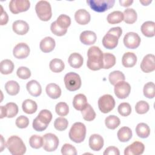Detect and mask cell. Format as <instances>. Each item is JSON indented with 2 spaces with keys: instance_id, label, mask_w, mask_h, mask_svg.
Wrapping results in <instances>:
<instances>
[{
  "instance_id": "obj_48",
  "label": "cell",
  "mask_w": 155,
  "mask_h": 155,
  "mask_svg": "<svg viewBox=\"0 0 155 155\" xmlns=\"http://www.w3.org/2000/svg\"><path fill=\"white\" fill-rule=\"evenodd\" d=\"M50 30L54 35L58 36L65 35L67 31V29H64L59 27L56 23V21H54L51 24Z\"/></svg>"
},
{
  "instance_id": "obj_35",
  "label": "cell",
  "mask_w": 155,
  "mask_h": 155,
  "mask_svg": "<svg viewBox=\"0 0 155 155\" xmlns=\"http://www.w3.org/2000/svg\"><path fill=\"white\" fill-rule=\"evenodd\" d=\"M14 64L10 59H4L1 62V73L2 74H8L13 72L14 70Z\"/></svg>"
},
{
  "instance_id": "obj_57",
  "label": "cell",
  "mask_w": 155,
  "mask_h": 155,
  "mask_svg": "<svg viewBox=\"0 0 155 155\" xmlns=\"http://www.w3.org/2000/svg\"><path fill=\"white\" fill-rule=\"evenodd\" d=\"M1 112H0V118L2 119L4 117H6V111H5V106H1L0 107Z\"/></svg>"
},
{
  "instance_id": "obj_29",
  "label": "cell",
  "mask_w": 155,
  "mask_h": 155,
  "mask_svg": "<svg viewBox=\"0 0 155 155\" xmlns=\"http://www.w3.org/2000/svg\"><path fill=\"white\" fill-rule=\"evenodd\" d=\"M124 22L128 24H134L137 18V15L135 10L133 8H127L124 10Z\"/></svg>"
},
{
  "instance_id": "obj_11",
  "label": "cell",
  "mask_w": 155,
  "mask_h": 155,
  "mask_svg": "<svg viewBox=\"0 0 155 155\" xmlns=\"http://www.w3.org/2000/svg\"><path fill=\"white\" fill-rule=\"evenodd\" d=\"M114 94L119 99L127 98L131 92V86L127 82L120 81L114 85Z\"/></svg>"
},
{
  "instance_id": "obj_42",
  "label": "cell",
  "mask_w": 155,
  "mask_h": 155,
  "mask_svg": "<svg viewBox=\"0 0 155 155\" xmlns=\"http://www.w3.org/2000/svg\"><path fill=\"white\" fill-rule=\"evenodd\" d=\"M56 21L58 26L64 29H67L71 24L70 18L65 14L60 15Z\"/></svg>"
},
{
  "instance_id": "obj_15",
  "label": "cell",
  "mask_w": 155,
  "mask_h": 155,
  "mask_svg": "<svg viewBox=\"0 0 155 155\" xmlns=\"http://www.w3.org/2000/svg\"><path fill=\"white\" fill-rule=\"evenodd\" d=\"M145 150V145L139 141H134L124 150L125 155H140Z\"/></svg>"
},
{
  "instance_id": "obj_53",
  "label": "cell",
  "mask_w": 155,
  "mask_h": 155,
  "mask_svg": "<svg viewBox=\"0 0 155 155\" xmlns=\"http://www.w3.org/2000/svg\"><path fill=\"white\" fill-rule=\"evenodd\" d=\"M103 154L104 155H119L120 152L117 147L114 146H110L105 150Z\"/></svg>"
},
{
  "instance_id": "obj_44",
  "label": "cell",
  "mask_w": 155,
  "mask_h": 155,
  "mask_svg": "<svg viewBox=\"0 0 155 155\" xmlns=\"http://www.w3.org/2000/svg\"><path fill=\"white\" fill-rule=\"evenodd\" d=\"M68 122L66 118L59 117L55 119L54 122V127L56 130L62 131H64L68 127Z\"/></svg>"
},
{
  "instance_id": "obj_20",
  "label": "cell",
  "mask_w": 155,
  "mask_h": 155,
  "mask_svg": "<svg viewBox=\"0 0 155 155\" xmlns=\"http://www.w3.org/2000/svg\"><path fill=\"white\" fill-rule=\"evenodd\" d=\"M56 45L55 41L50 36H47L42 39L39 44L41 50L44 53H50L52 51Z\"/></svg>"
},
{
  "instance_id": "obj_13",
  "label": "cell",
  "mask_w": 155,
  "mask_h": 155,
  "mask_svg": "<svg viewBox=\"0 0 155 155\" xmlns=\"http://www.w3.org/2000/svg\"><path fill=\"white\" fill-rule=\"evenodd\" d=\"M30 51V47L27 44L21 42L15 46L13 50V54L16 58L22 59L28 56Z\"/></svg>"
},
{
  "instance_id": "obj_7",
  "label": "cell",
  "mask_w": 155,
  "mask_h": 155,
  "mask_svg": "<svg viewBox=\"0 0 155 155\" xmlns=\"http://www.w3.org/2000/svg\"><path fill=\"white\" fill-rule=\"evenodd\" d=\"M87 4L94 12L102 13L113 8L114 0H87Z\"/></svg>"
},
{
  "instance_id": "obj_45",
  "label": "cell",
  "mask_w": 155,
  "mask_h": 155,
  "mask_svg": "<svg viewBox=\"0 0 155 155\" xmlns=\"http://www.w3.org/2000/svg\"><path fill=\"white\" fill-rule=\"evenodd\" d=\"M30 147L35 149H39L43 145V138L38 135H33L29 139Z\"/></svg>"
},
{
  "instance_id": "obj_32",
  "label": "cell",
  "mask_w": 155,
  "mask_h": 155,
  "mask_svg": "<svg viewBox=\"0 0 155 155\" xmlns=\"http://www.w3.org/2000/svg\"><path fill=\"white\" fill-rule=\"evenodd\" d=\"M107 20V22L110 24H119L124 20L123 13L118 10L114 11L108 15Z\"/></svg>"
},
{
  "instance_id": "obj_24",
  "label": "cell",
  "mask_w": 155,
  "mask_h": 155,
  "mask_svg": "<svg viewBox=\"0 0 155 155\" xmlns=\"http://www.w3.org/2000/svg\"><path fill=\"white\" fill-rule=\"evenodd\" d=\"M137 62V56L132 52H126L122 58V64L124 67L129 68L134 67Z\"/></svg>"
},
{
  "instance_id": "obj_1",
  "label": "cell",
  "mask_w": 155,
  "mask_h": 155,
  "mask_svg": "<svg viewBox=\"0 0 155 155\" xmlns=\"http://www.w3.org/2000/svg\"><path fill=\"white\" fill-rule=\"evenodd\" d=\"M103 54L100 48L97 46H92L89 48L87 51V67L93 71L102 68Z\"/></svg>"
},
{
  "instance_id": "obj_16",
  "label": "cell",
  "mask_w": 155,
  "mask_h": 155,
  "mask_svg": "<svg viewBox=\"0 0 155 155\" xmlns=\"http://www.w3.org/2000/svg\"><path fill=\"white\" fill-rule=\"evenodd\" d=\"M104 143L103 137L98 134H91L89 138V147L93 151L101 150L104 146Z\"/></svg>"
},
{
  "instance_id": "obj_43",
  "label": "cell",
  "mask_w": 155,
  "mask_h": 155,
  "mask_svg": "<svg viewBox=\"0 0 155 155\" xmlns=\"http://www.w3.org/2000/svg\"><path fill=\"white\" fill-rule=\"evenodd\" d=\"M55 111L60 116H65L69 112V107L67 103L64 102H58L55 107Z\"/></svg>"
},
{
  "instance_id": "obj_34",
  "label": "cell",
  "mask_w": 155,
  "mask_h": 155,
  "mask_svg": "<svg viewBox=\"0 0 155 155\" xmlns=\"http://www.w3.org/2000/svg\"><path fill=\"white\" fill-rule=\"evenodd\" d=\"M49 67L51 71L54 73H60L64 70L65 68V64L64 62L58 58H54L51 60L49 64Z\"/></svg>"
},
{
  "instance_id": "obj_23",
  "label": "cell",
  "mask_w": 155,
  "mask_h": 155,
  "mask_svg": "<svg viewBox=\"0 0 155 155\" xmlns=\"http://www.w3.org/2000/svg\"><path fill=\"white\" fill-rule=\"evenodd\" d=\"M47 94L51 99H56L61 95V89L58 85L54 83L48 84L45 88Z\"/></svg>"
},
{
  "instance_id": "obj_8",
  "label": "cell",
  "mask_w": 155,
  "mask_h": 155,
  "mask_svg": "<svg viewBox=\"0 0 155 155\" xmlns=\"http://www.w3.org/2000/svg\"><path fill=\"white\" fill-rule=\"evenodd\" d=\"M98 107L100 111L103 113L110 112L115 107V101L110 94H104L98 99Z\"/></svg>"
},
{
  "instance_id": "obj_36",
  "label": "cell",
  "mask_w": 155,
  "mask_h": 155,
  "mask_svg": "<svg viewBox=\"0 0 155 155\" xmlns=\"http://www.w3.org/2000/svg\"><path fill=\"white\" fill-rule=\"evenodd\" d=\"M120 124V119L115 115H110L105 119V124L106 127L111 130H114Z\"/></svg>"
},
{
  "instance_id": "obj_41",
  "label": "cell",
  "mask_w": 155,
  "mask_h": 155,
  "mask_svg": "<svg viewBox=\"0 0 155 155\" xmlns=\"http://www.w3.org/2000/svg\"><path fill=\"white\" fill-rule=\"evenodd\" d=\"M143 95L149 99H153L155 96V85L153 82H149L145 84L143 89Z\"/></svg>"
},
{
  "instance_id": "obj_17",
  "label": "cell",
  "mask_w": 155,
  "mask_h": 155,
  "mask_svg": "<svg viewBox=\"0 0 155 155\" xmlns=\"http://www.w3.org/2000/svg\"><path fill=\"white\" fill-rule=\"evenodd\" d=\"M13 31L17 35H24L28 33L29 30V25L24 21L17 20L12 24Z\"/></svg>"
},
{
  "instance_id": "obj_40",
  "label": "cell",
  "mask_w": 155,
  "mask_h": 155,
  "mask_svg": "<svg viewBox=\"0 0 155 155\" xmlns=\"http://www.w3.org/2000/svg\"><path fill=\"white\" fill-rule=\"evenodd\" d=\"M6 117L8 118H12L16 116L18 113V107L16 104L14 102H8L5 105Z\"/></svg>"
},
{
  "instance_id": "obj_27",
  "label": "cell",
  "mask_w": 155,
  "mask_h": 155,
  "mask_svg": "<svg viewBox=\"0 0 155 155\" xmlns=\"http://www.w3.org/2000/svg\"><path fill=\"white\" fill-rule=\"evenodd\" d=\"M117 138L122 142L129 141L133 136L131 130L128 127H122L117 131Z\"/></svg>"
},
{
  "instance_id": "obj_10",
  "label": "cell",
  "mask_w": 155,
  "mask_h": 155,
  "mask_svg": "<svg viewBox=\"0 0 155 155\" xmlns=\"http://www.w3.org/2000/svg\"><path fill=\"white\" fill-rule=\"evenodd\" d=\"M30 7L28 0H12L9 2V9L13 14H18L27 11Z\"/></svg>"
},
{
  "instance_id": "obj_12",
  "label": "cell",
  "mask_w": 155,
  "mask_h": 155,
  "mask_svg": "<svg viewBox=\"0 0 155 155\" xmlns=\"http://www.w3.org/2000/svg\"><path fill=\"white\" fill-rule=\"evenodd\" d=\"M123 42L124 45L127 48L135 49L139 46L141 39L137 33L128 32L124 36Z\"/></svg>"
},
{
  "instance_id": "obj_25",
  "label": "cell",
  "mask_w": 155,
  "mask_h": 155,
  "mask_svg": "<svg viewBox=\"0 0 155 155\" xmlns=\"http://www.w3.org/2000/svg\"><path fill=\"white\" fill-rule=\"evenodd\" d=\"M155 23L153 21H146L143 22L141 26L140 30L142 33L146 37L151 38L154 36Z\"/></svg>"
},
{
  "instance_id": "obj_21",
  "label": "cell",
  "mask_w": 155,
  "mask_h": 155,
  "mask_svg": "<svg viewBox=\"0 0 155 155\" xmlns=\"http://www.w3.org/2000/svg\"><path fill=\"white\" fill-rule=\"evenodd\" d=\"M26 88L30 95L34 97H38L42 93V88L40 84L36 80H31L27 82Z\"/></svg>"
},
{
  "instance_id": "obj_50",
  "label": "cell",
  "mask_w": 155,
  "mask_h": 155,
  "mask_svg": "<svg viewBox=\"0 0 155 155\" xmlns=\"http://www.w3.org/2000/svg\"><path fill=\"white\" fill-rule=\"evenodd\" d=\"M61 153L64 155H76V148L70 143H65L61 148Z\"/></svg>"
},
{
  "instance_id": "obj_56",
  "label": "cell",
  "mask_w": 155,
  "mask_h": 155,
  "mask_svg": "<svg viewBox=\"0 0 155 155\" xmlns=\"http://www.w3.org/2000/svg\"><path fill=\"white\" fill-rule=\"evenodd\" d=\"M7 147V143H5L4 137L2 135H1V148H0V152H2L4 149Z\"/></svg>"
},
{
  "instance_id": "obj_37",
  "label": "cell",
  "mask_w": 155,
  "mask_h": 155,
  "mask_svg": "<svg viewBox=\"0 0 155 155\" xmlns=\"http://www.w3.org/2000/svg\"><path fill=\"white\" fill-rule=\"evenodd\" d=\"M108 79L110 84L113 85H114L117 82L120 81H124L125 79V75L124 73L119 70H116L111 72L109 74Z\"/></svg>"
},
{
  "instance_id": "obj_54",
  "label": "cell",
  "mask_w": 155,
  "mask_h": 155,
  "mask_svg": "<svg viewBox=\"0 0 155 155\" xmlns=\"http://www.w3.org/2000/svg\"><path fill=\"white\" fill-rule=\"evenodd\" d=\"M1 7V21L0 24L1 25H4L7 24V23L8 21V16L7 13L3 10V8L2 6Z\"/></svg>"
},
{
  "instance_id": "obj_47",
  "label": "cell",
  "mask_w": 155,
  "mask_h": 155,
  "mask_svg": "<svg viewBox=\"0 0 155 155\" xmlns=\"http://www.w3.org/2000/svg\"><path fill=\"white\" fill-rule=\"evenodd\" d=\"M117 111L122 116L126 117L131 114V107L130 104L127 102H122L119 105Z\"/></svg>"
},
{
  "instance_id": "obj_39",
  "label": "cell",
  "mask_w": 155,
  "mask_h": 155,
  "mask_svg": "<svg viewBox=\"0 0 155 155\" xmlns=\"http://www.w3.org/2000/svg\"><path fill=\"white\" fill-rule=\"evenodd\" d=\"M37 117L42 123L48 125V124H50V122L52 119L53 115L50 111L44 109V110H42L39 113Z\"/></svg>"
},
{
  "instance_id": "obj_38",
  "label": "cell",
  "mask_w": 155,
  "mask_h": 155,
  "mask_svg": "<svg viewBox=\"0 0 155 155\" xmlns=\"http://www.w3.org/2000/svg\"><path fill=\"white\" fill-rule=\"evenodd\" d=\"M81 114L84 120L87 121H92L96 117V113L90 104H87L85 108L81 111Z\"/></svg>"
},
{
  "instance_id": "obj_33",
  "label": "cell",
  "mask_w": 155,
  "mask_h": 155,
  "mask_svg": "<svg viewBox=\"0 0 155 155\" xmlns=\"http://www.w3.org/2000/svg\"><path fill=\"white\" fill-rule=\"evenodd\" d=\"M116 64V57L114 54L110 53L103 54V66L104 69H109L113 67Z\"/></svg>"
},
{
  "instance_id": "obj_28",
  "label": "cell",
  "mask_w": 155,
  "mask_h": 155,
  "mask_svg": "<svg viewBox=\"0 0 155 155\" xmlns=\"http://www.w3.org/2000/svg\"><path fill=\"white\" fill-rule=\"evenodd\" d=\"M22 108L24 113L31 114L35 113L36 111L38 109V105L35 101L27 99L22 102Z\"/></svg>"
},
{
  "instance_id": "obj_52",
  "label": "cell",
  "mask_w": 155,
  "mask_h": 155,
  "mask_svg": "<svg viewBox=\"0 0 155 155\" xmlns=\"http://www.w3.org/2000/svg\"><path fill=\"white\" fill-rule=\"evenodd\" d=\"M32 125H33V128H34V130H36V131H42L45 130L48 127L47 125H45V124L42 123L38 119L37 117L33 120Z\"/></svg>"
},
{
  "instance_id": "obj_49",
  "label": "cell",
  "mask_w": 155,
  "mask_h": 155,
  "mask_svg": "<svg viewBox=\"0 0 155 155\" xmlns=\"http://www.w3.org/2000/svg\"><path fill=\"white\" fill-rule=\"evenodd\" d=\"M16 74L21 79H27L31 76V71L26 67H20L16 71Z\"/></svg>"
},
{
  "instance_id": "obj_22",
  "label": "cell",
  "mask_w": 155,
  "mask_h": 155,
  "mask_svg": "<svg viewBox=\"0 0 155 155\" xmlns=\"http://www.w3.org/2000/svg\"><path fill=\"white\" fill-rule=\"evenodd\" d=\"M87 104V99L84 94L80 93L74 96L73 100V105L76 110L82 111Z\"/></svg>"
},
{
  "instance_id": "obj_3",
  "label": "cell",
  "mask_w": 155,
  "mask_h": 155,
  "mask_svg": "<svg viewBox=\"0 0 155 155\" xmlns=\"http://www.w3.org/2000/svg\"><path fill=\"white\" fill-rule=\"evenodd\" d=\"M7 148L13 155H22L26 152L25 145L23 140L17 136H12L8 139Z\"/></svg>"
},
{
  "instance_id": "obj_2",
  "label": "cell",
  "mask_w": 155,
  "mask_h": 155,
  "mask_svg": "<svg viewBox=\"0 0 155 155\" xmlns=\"http://www.w3.org/2000/svg\"><path fill=\"white\" fill-rule=\"evenodd\" d=\"M122 30L120 27L110 28L103 37L102 44L107 49H114L118 44L119 39L122 35Z\"/></svg>"
},
{
  "instance_id": "obj_46",
  "label": "cell",
  "mask_w": 155,
  "mask_h": 155,
  "mask_svg": "<svg viewBox=\"0 0 155 155\" xmlns=\"http://www.w3.org/2000/svg\"><path fill=\"white\" fill-rule=\"evenodd\" d=\"M150 105L148 103L145 101H140L137 102L135 105V110L137 114H143L148 111Z\"/></svg>"
},
{
  "instance_id": "obj_31",
  "label": "cell",
  "mask_w": 155,
  "mask_h": 155,
  "mask_svg": "<svg viewBox=\"0 0 155 155\" xmlns=\"http://www.w3.org/2000/svg\"><path fill=\"white\" fill-rule=\"evenodd\" d=\"M136 134L140 138L145 139L149 136L150 134V128L145 123H139L136 127Z\"/></svg>"
},
{
  "instance_id": "obj_5",
  "label": "cell",
  "mask_w": 155,
  "mask_h": 155,
  "mask_svg": "<svg viewBox=\"0 0 155 155\" xmlns=\"http://www.w3.org/2000/svg\"><path fill=\"white\" fill-rule=\"evenodd\" d=\"M35 11L38 17L42 21H48L52 16L51 5L47 1H38L35 6Z\"/></svg>"
},
{
  "instance_id": "obj_4",
  "label": "cell",
  "mask_w": 155,
  "mask_h": 155,
  "mask_svg": "<svg viewBox=\"0 0 155 155\" xmlns=\"http://www.w3.org/2000/svg\"><path fill=\"white\" fill-rule=\"evenodd\" d=\"M68 136L70 139L75 143L82 142L86 136V127L82 122H75L71 126Z\"/></svg>"
},
{
  "instance_id": "obj_58",
  "label": "cell",
  "mask_w": 155,
  "mask_h": 155,
  "mask_svg": "<svg viewBox=\"0 0 155 155\" xmlns=\"http://www.w3.org/2000/svg\"><path fill=\"white\" fill-rule=\"evenodd\" d=\"M143 5H149L152 1H139Z\"/></svg>"
},
{
  "instance_id": "obj_30",
  "label": "cell",
  "mask_w": 155,
  "mask_h": 155,
  "mask_svg": "<svg viewBox=\"0 0 155 155\" xmlns=\"http://www.w3.org/2000/svg\"><path fill=\"white\" fill-rule=\"evenodd\" d=\"M5 89L6 92L10 96H15L18 94L20 90L19 84L15 81H8L5 84Z\"/></svg>"
},
{
  "instance_id": "obj_26",
  "label": "cell",
  "mask_w": 155,
  "mask_h": 155,
  "mask_svg": "<svg viewBox=\"0 0 155 155\" xmlns=\"http://www.w3.org/2000/svg\"><path fill=\"white\" fill-rule=\"evenodd\" d=\"M69 65L74 68H79L82 65L84 62L83 57L78 53H71L68 59Z\"/></svg>"
},
{
  "instance_id": "obj_6",
  "label": "cell",
  "mask_w": 155,
  "mask_h": 155,
  "mask_svg": "<svg viewBox=\"0 0 155 155\" xmlns=\"http://www.w3.org/2000/svg\"><path fill=\"white\" fill-rule=\"evenodd\" d=\"M64 81L66 88L70 91H74L79 90L82 84L80 76L74 72L67 73L64 76Z\"/></svg>"
},
{
  "instance_id": "obj_18",
  "label": "cell",
  "mask_w": 155,
  "mask_h": 155,
  "mask_svg": "<svg viewBox=\"0 0 155 155\" xmlns=\"http://www.w3.org/2000/svg\"><path fill=\"white\" fill-rule=\"evenodd\" d=\"M81 42L87 45L94 44L97 39V36L96 33L90 30H86L82 31L79 36Z\"/></svg>"
},
{
  "instance_id": "obj_9",
  "label": "cell",
  "mask_w": 155,
  "mask_h": 155,
  "mask_svg": "<svg viewBox=\"0 0 155 155\" xmlns=\"http://www.w3.org/2000/svg\"><path fill=\"white\" fill-rule=\"evenodd\" d=\"M42 147L47 152L55 151L58 147L59 141L58 137L53 133L45 134L43 137Z\"/></svg>"
},
{
  "instance_id": "obj_14",
  "label": "cell",
  "mask_w": 155,
  "mask_h": 155,
  "mask_svg": "<svg viewBox=\"0 0 155 155\" xmlns=\"http://www.w3.org/2000/svg\"><path fill=\"white\" fill-rule=\"evenodd\" d=\"M155 56L153 54L145 56L140 63V68L144 73H150L155 70Z\"/></svg>"
},
{
  "instance_id": "obj_19",
  "label": "cell",
  "mask_w": 155,
  "mask_h": 155,
  "mask_svg": "<svg viewBox=\"0 0 155 155\" xmlns=\"http://www.w3.org/2000/svg\"><path fill=\"white\" fill-rule=\"evenodd\" d=\"M74 19L76 22L80 25H86L91 19L90 14L85 9H79L74 13Z\"/></svg>"
},
{
  "instance_id": "obj_51",
  "label": "cell",
  "mask_w": 155,
  "mask_h": 155,
  "mask_svg": "<svg viewBox=\"0 0 155 155\" xmlns=\"http://www.w3.org/2000/svg\"><path fill=\"white\" fill-rule=\"evenodd\" d=\"M15 124L17 127L19 128H25L29 125V120L27 117L21 115L17 117Z\"/></svg>"
},
{
  "instance_id": "obj_55",
  "label": "cell",
  "mask_w": 155,
  "mask_h": 155,
  "mask_svg": "<svg viewBox=\"0 0 155 155\" xmlns=\"http://www.w3.org/2000/svg\"><path fill=\"white\" fill-rule=\"evenodd\" d=\"M119 4L122 7H129L130 6L133 2V1H130V0H119Z\"/></svg>"
}]
</instances>
